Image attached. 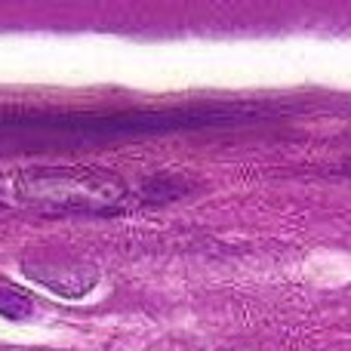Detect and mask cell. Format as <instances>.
<instances>
[{
	"label": "cell",
	"mask_w": 351,
	"mask_h": 351,
	"mask_svg": "<svg viewBox=\"0 0 351 351\" xmlns=\"http://www.w3.org/2000/svg\"><path fill=\"white\" fill-rule=\"evenodd\" d=\"M31 311H34V302H31L25 293L0 287V315L12 317V321H22V317H31Z\"/></svg>",
	"instance_id": "cell-2"
},
{
	"label": "cell",
	"mask_w": 351,
	"mask_h": 351,
	"mask_svg": "<svg viewBox=\"0 0 351 351\" xmlns=\"http://www.w3.org/2000/svg\"><path fill=\"white\" fill-rule=\"evenodd\" d=\"M19 204L47 213L108 210L123 197V182L105 173H28L19 179Z\"/></svg>",
	"instance_id": "cell-1"
}]
</instances>
